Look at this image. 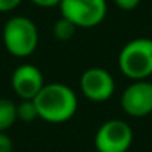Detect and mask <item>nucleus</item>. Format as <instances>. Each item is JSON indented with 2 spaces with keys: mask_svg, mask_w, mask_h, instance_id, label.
Listing matches in <instances>:
<instances>
[{
  "mask_svg": "<svg viewBox=\"0 0 152 152\" xmlns=\"http://www.w3.org/2000/svg\"><path fill=\"white\" fill-rule=\"evenodd\" d=\"M33 100L39 118L49 124L67 122L78 110V96L63 82L45 84Z\"/></svg>",
  "mask_w": 152,
  "mask_h": 152,
  "instance_id": "obj_1",
  "label": "nucleus"
},
{
  "mask_svg": "<svg viewBox=\"0 0 152 152\" xmlns=\"http://www.w3.org/2000/svg\"><path fill=\"white\" fill-rule=\"evenodd\" d=\"M118 66L131 81H143L152 76V39L137 37L122 46Z\"/></svg>",
  "mask_w": 152,
  "mask_h": 152,
  "instance_id": "obj_2",
  "label": "nucleus"
},
{
  "mask_svg": "<svg viewBox=\"0 0 152 152\" xmlns=\"http://www.w3.org/2000/svg\"><path fill=\"white\" fill-rule=\"evenodd\" d=\"M3 45L14 57H30L39 45V30L33 20L23 15L9 18L3 27Z\"/></svg>",
  "mask_w": 152,
  "mask_h": 152,
  "instance_id": "obj_3",
  "label": "nucleus"
},
{
  "mask_svg": "<svg viewBox=\"0 0 152 152\" xmlns=\"http://www.w3.org/2000/svg\"><path fill=\"white\" fill-rule=\"evenodd\" d=\"M61 17L76 28H93L102 24L107 14L106 0H61Z\"/></svg>",
  "mask_w": 152,
  "mask_h": 152,
  "instance_id": "obj_4",
  "label": "nucleus"
},
{
  "mask_svg": "<svg viewBox=\"0 0 152 152\" xmlns=\"http://www.w3.org/2000/svg\"><path fill=\"white\" fill-rule=\"evenodd\" d=\"M133 143V130L122 119H109L103 122L94 137L99 152H127Z\"/></svg>",
  "mask_w": 152,
  "mask_h": 152,
  "instance_id": "obj_5",
  "label": "nucleus"
},
{
  "mask_svg": "<svg viewBox=\"0 0 152 152\" xmlns=\"http://www.w3.org/2000/svg\"><path fill=\"white\" fill-rule=\"evenodd\" d=\"M79 87L85 99L103 103L112 99L115 93V79L106 69L90 67L81 75Z\"/></svg>",
  "mask_w": 152,
  "mask_h": 152,
  "instance_id": "obj_6",
  "label": "nucleus"
},
{
  "mask_svg": "<svg viewBox=\"0 0 152 152\" xmlns=\"http://www.w3.org/2000/svg\"><path fill=\"white\" fill-rule=\"evenodd\" d=\"M121 107L133 118H143L152 113V82L148 79L133 81L121 96Z\"/></svg>",
  "mask_w": 152,
  "mask_h": 152,
  "instance_id": "obj_7",
  "label": "nucleus"
},
{
  "mask_svg": "<svg viewBox=\"0 0 152 152\" xmlns=\"http://www.w3.org/2000/svg\"><path fill=\"white\" fill-rule=\"evenodd\" d=\"M11 85L14 93L21 100H33L43 88L45 81L39 67L24 63L12 72Z\"/></svg>",
  "mask_w": 152,
  "mask_h": 152,
  "instance_id": "obj_8",
  "label": "nucleus"
},
{
  "mask_svg": "<svg viewBox=\"0 0 152 152\" xmlns=\"http://www.w3.org/2000/svg\"><path fill=\"white\" fill-rule=\"evenodd\" d=\"M17 121V104L9 99H0V131H8Z\"/></svg>",
  "mask_w": 152,
  "mask_h": 152,
  "instance_id": "obj_9",
  "label": "nucleus"
},
{
  "mask_svg": "<svg viewBox=\"0 0 152 152\" xmlns=\"http://www.w3.org/2000/svg\"><path fill=\"white\" fill-rule=\"evenodd\" d=\"M75 31H76V27L69 21L66 20L64 17H61L60 20L55 21L54 27H52V33H54V37L60 42H67L70 40L73 36H75Z\"/></svg>",
  "mask_w": 152,
  "mask_h": 152,
  "instance_id": "obj_10",
  "label": "nucleus"
},
{
  "mask_svg": "<svg viewBox=\"0 0 152 152\" xmlns=\"http://www.w3.org/2000/svg\"><path fill=\"white\" fill-rule=\"evenodd\" d=\"M17 118L23 122H33L39 118L34 100H21V103L17 104Z\"/></svg>",
  "mask_w": 152,
  "mask_h": 152,
  "instance_id": "obj_11",
  "label": "nucleus"
},
{
  "mask_svg": "<svg viewBox=\"0 0 152 152\" xmlns=\"http://www.w3.org/2000/svg\"><path fill=\"white\" fill-rule=\"evenodd\" d=\"M14 140L6 131H0V152H12Z\"/></svg>",
  "mask_w": 152,
  "mask_h": 152,
  "instance_id": "obj_12",
  "label": "nucleus"
},
{
  "mask_svg": "<svg viewBox=\"0 0 152 152\" xmlns=\"http://www.w3.org/2000/svg\"><path fill=\"white\" fill-rule=\"evenodd\" d=\"M113 2L122 11H133V9H136L140 5L142 0H113Z\"/></svg>",
  "mask_w": 152,
  "mask_h": 152,
  "instance_id": "obj_13",
  "label": "nucleus"
},
{
  "mask_svg": "<svg viewBox=\"0 0 152 152\" xmlns=\"http://www.w3.org/2000/svg\"><path fill=\"white\" fill-rule=\"evenodd\" d=\"M23 0H0V12H11L21 5Z\"/></svg>",
  "mask_w": 152,
  "mask_h": 152,
  "instance_id": "obj_14",
  "label": "nucleus"
},
{
  "mask_svg": "<svg viewBox=\"0 0 152 152\" xmlns=\"http://www.w3.org/2000/svg\"><path fill=\"white\" fill-rule=\"evenodd\" d=\"M30 2L39 8H54V6H60L61 0H30Z\"/></svg>",
  "mask_w": 152,
  "mask_h": 152,
  "instance_id": "obj_15",
  "label": "nucleus"
},
{
  "mask_svg": "<svg viewBox=\"0 0 152 152\" xmlns=\"http://www.w3.org/2000/svg\"><path fill=\"white\" fill-rule=\"evenodd\" d=\"M94 152H99V151H97V149H96V151H94Z\"/></svg>",
  "mask_w": 152,
  "mask_h": 152,
  "instance_id": "obj_16",
  "label": "nucleus"
}]
</instances>
